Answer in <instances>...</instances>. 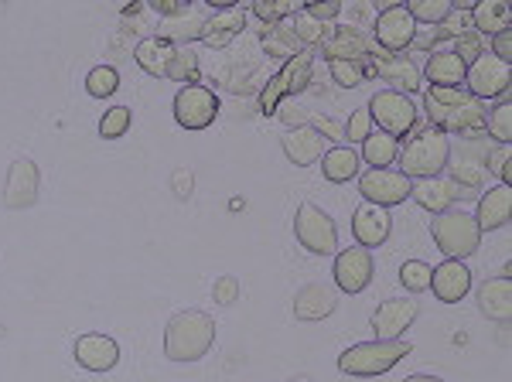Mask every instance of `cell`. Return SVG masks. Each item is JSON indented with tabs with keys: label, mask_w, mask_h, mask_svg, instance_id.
<instances>
[{
	"label": "cell",
	"mask_w": 512,
	"mask_h": 382,
	"mask_svg": "<svg viewBox=\"0 0 512 382\" xmlns=\"http://www.w3.org/2000/svg\"><path fill=\"white\" fill-rule=\"evenodd\" d=\"M424 110L427 120L434 123V130L448 134H461L468 140H478V134H485V120H489V110H485L482 99H475L468 89H437L427 86L424 89Z\"/></svg>",
	"instance_id": "6da1fadb"
},
{
	"label": "cell",
	"mask_w": 512,
	"mask_h": 382,
	"mask_svg": "<svg viewBox=\"0 0 512 382\" xmlns=\"http://www.w3.org/2000/svg\"><path fill=\"white\" fill-rule=\"evenodd\" d=\"M216 345V321L205 311H178L164 328V355L171 362H198Z\"/></svg>",
	"instance_id": "7a4b0ae2"
},
{
	"label": "cell",
	"mask_w": 512,
	"mask_h": 382,
	"mask_svg": "<svg viewBox=\"0 0 512 382\" xmlns=\"http://www.w3.org/2000/svg\"><path fill=\"white\" fill-rule=\"evenodd\" d=\"M400 171L407 174L410 181L420 178H441L444 168L451 164V140L441 134V130H420L417 137H410L407 144L400 147Z\"/></svg>",
	"instance_id": "3957f363"
},
{
	"label": "cell",
	"mask_w": 512,
	"mask_h": 382,
	"mask_svg": "<svg viewBox=\"0 0 512 382\" xmlns=\"http://www.w3.org/2000/svg\"><path fill=\"white\" fill-rule=\"evenodd\" d=\"M410 352H414V345L403 342V338L400 342H359L338 355V369H342L345 376L373 379V376H383V372L396 369Z\"/></svg>",
	"instance_id": "277c9868"
},
{
	"label": "cell",
	"mask_w": 512,
	"mask_h": 382,
	"mask_svg": "<svg viewBox=\"0 0 512 382\" xmlns=\"http://www.w3.org/2000/svg\"><path fill=\"white\" fill-rule=\"evenodd\" d=\"M431 236L448 260H468V256H475L478 246H482V229H478L475 215L454 212V209L437 215L434 226H431Z\"/></svg>",
	"instance_id": "5b68a950"
},
{
	"label": "cell",
	"mask_w": 512,
	"mask_h": 382,
	"mask_svg": "<svg viewBox=\"0 0 512 382\" xmlns=\"http://www.w3.org/2000/svg\"><path fill=\"white\" fill-rule=\"evenodd\" d=\"M311 72H315V55L301 52L294 58H287L284 69L277 72L274 79L263 82L260 89V113L263 116H274V110H280V99L284 96H301L311 82Z\"/></svg>",
	"instance_id": "8992f818"
},
{
	"label": "cell",
	"mask_w": 512,
	"mask_h": 382,
	"mask_svg": "<svg viewBox=\"0 0 512 382\" xmlns=\"http://www.w3.org/2000/svg\"><path fill=\"white\" fill-rule=\"evenodd\" d=\"M294 236H297V243L308 249V253H315V256H332L338 249L335 219L325 209L311 205V202H304L301 209L294 212Z\"/></svg>",
	"instance_id": "52a82bcc"
},
{
	"label": "cell",
	"mask_w": 512,
	"mask_h": 382,
	"mask_svg": "<svg viewBox=\"0 0 512 382\" xmlns=\"http://www.w3.org/2000/svg\"><path fill=\"white\" fill-rule=\"evenodd\" d=\"M369 116H373V127H379L383 134H390L400 140L403 134H410L417 123V103L403 93H393V89H379V93L369 99Z\"/></svg>",
	"instance_id": "ba28073f"
},
{
	"label": "cell",
	"mask_w": 512,
	"mask_h": 382,
	"mask_svg": "<svg viewBox=\"0 0 512 382\" xmlns=\"http://www.w3.org/2000/svg\"><path fill=\"white\" fill-rule=\"evenodd\" d=\"M325 62H373V58L386 55L373 38L355 24H332V35L318 48Z\"/></svg>",
	"instance_id": "9c48e42d"
},
{
	"label": "cell",
	"mask_w": 512,
	"mask_h": 382,
	"mask_svg": "<svg viewBox=\"0 0 512 382\" xmlns=\"http://www.w3.org/2000/svg\"><path fill=\"white\" fill-rule=\"evenodd\" d=\"M410 188H414V181L393 168H369L366 174H359V195L366 198L369 205H379V209H386V212H390L393 205L407 202Z\"/></svg>",
	"instance_id": "30bf717a"
},
{
	"label": "cell",
	"mask_w": 512,
	"mask_h": 382,
	"mask_svg": "<svg viewBox=\"0 0 512 382\" xmlns=\"http://www.w3.org/2000/svg\"><path fill=\"white\" fill-rule=\"evenodd\" d=\"M509 82H512V65L499 62L492 52H485L482 58H475L465 72V89L475 99H506L509 96Z\"/></svg>",
	"instance_id": "8fae6325"
},
{
	"label": "cell",
	"mask_w": 512,
	"mask_h": 382,
	"mask_svg": "<svg viewBox=\"0 0 512 382\" xmlns=\"http://www.w3.org/2000/svg\"><path fill=\"white\" fill-rule=\"evenodd\" d=\"M219 116V96L209 86L195 82V86H181L175 96V120L185 130H205L212 127Z\"/></svg>",
	"instance_id": "7c38bea8"
},
{
	"label": "cell",
	"mask_w": 512,
	"mask_h": 382,
	"mask_svg": "<svg viewBox=\"0 0 512 382\" xmlns=\"http://www.w3.org/2000/svg\"><path fill=\"white\" fill-rule=\"evenodd\" d=\"M414 38H417V24L403 4L386 7L373 24V41L386 55H403L410 45H414Z\"/></svg>",
	"instance_id": "4fadbf2b"
},
{
	"label": "cell",
	"mask_w": 512,
	"mask_h": 382,
	"mask_svg": "<svg viewBox=\"0 0 512 382\" xmlns=\"http://www.w3.org/2000/svg\"><path fill=\"white\" fill-rule=\"evenodd\" d=\"M417 314H420V301H414V297H390V301H383L373 311L369 328H373L376 342H400L403 331L417 321Z\"/></svg>",
	"instance_id": "5bb4252c"
},
{
	"label": "cell",
	"mask_w": 512,
	"mask_h": 382,
	"mask_svg": "<svg viewBox=\"0 0 512 382\" xmlns=\"http://www.w3.org/2000/svg\"><path fill=\"white\" fill-rule=\"evenodd\" d=\"M38 191H41V171L31 157H18V161L7 168V181H4V209L11 212H24L38 202Z\"/></svg>",
	"instance_id": "9a60e30c"
},
{
	"label": "cell",
	"mask_w": 512,
	"mask_h": 382,
	"mask_svg": "<svg viewBox=\"0 0 512 382\" xmlns=\"http://www.w3.org/2000/svg\"><path fill=\"white\" fill-rule=\"evenodd\" d=\"M373 273H376V263L366 246H349L335 256L332 277L342 294H362V290L373 284Z\"/></svg>",
	"instance_id": "2e32d148"
},
{
	"label": "cell",
	"mask_w": 512,
	"mask_h": 382,
	"mask_svg": "<svg viewBox=\"0 0 512 382\" xmlns=\"http://www.w3.org/2000/svg\"><path fill=\"white\" fill-rule=\"evenodd\" d=\"M373 72L383 82H390L393 93H403L410 99L424 89V76H420V65L414 62V55H379L373 58Z\"/></svg>",
	"instance_id": "e0dca14e"
},
{
	"label": "cell",
	"mask_w": 512,
	"mask_h": 382,
	"mask_svg": "<svg viewBox=\"0 0 512 382\" xmlns=\"http://www.w3.org/2000/svg\"><path fill=\"white\" fill-rule=\"evenodd\" d=\"M338 307V290L328 284H304L294 294V318L304 321V325H318V321H328Z\"/></svg>",
	"instance_id": "ac0fdd59"
},
{
	"label": "cell",
	"mask_w": 512,
	"mask_h": 382,
	"mask_svg": "<svg viewBox=\"0 0 512 382\" xmlns=\"http://www.w3.org/2000/svg\"><path fill=\"white\" fill-rule=\"evenodd\" d=\"M431 290L441 304H458L472 290V270L465 267V260H444L441 267L431 270Z\"/></svg>",
	"instance_id": "d6986e66"
},
{
	"label": "cell",
	"mask_w": 512,
	"mask_h": 382,
	"mask_svg": "<svg viewBox=\"0 0 512 382\" xmlns=\"http://www.w3.org/2000/svg\"><path fill=\"white\" fill-rule=\"evenodd\" d=\"M72 355H76V362L82 369L110 372V369H117V362H120V345L113 342L110 335H82L76 338V345H72Z\"/></svg>",
	"instance_id": "ffe728a7"
},
{
	"label": "cell",
	"mask_w": 512,
	"mask_h": 382,
	"mask_svg": "<svg viewBox=\"0 0 512 382\" xmlns=\"http://www.w3.org/2000/svg\"><path fill=\"white\" fill-rule=\"evenodd\" d=\"M393 232V219L386 209H379V205H359L352 215V236H355V246H383L386 239H390Z\"/></svg>",
	"instance_id": "44dd1931"
},
{
	"label": "cell",
	"mask_w": 512,
	"mask_h": 382,
	"mask_svg": "<svg viewBox=\"0 0 512 382\" xmlns=\"http://www.w3.org/2000/svg\"><path fill=\"white\" fill-rule=\"evenodd\" d=\"M410 198H414L424 212L444 215V212H451V205L458 202V198H468V195L448 178H420L414 181V188H410Z\"/></svg>",
	"instance_id": "7402d4cb"
},
{
	"label": "cell",
	"mask_w": 512,
	"mask_h": 382,
	"mask_svg": "<svg viewBox=\"0 0 512 382\" xmlns=\"http://www.w3.org/2000/svg\"><path fill=\"white\" fill-rule=\"evenodd\" d=\"M475 301H478L482 318H489L492 325L509 328V318H512V280L509 277H489L478 287Z\"/></svg>",
	"instance_id": "603a6c76"
},
{
	"label": "cell",
	"mask_w": 512,
	"mask_h": 382,
	"mask_svg": "<svg viewBox=\"0 0 512 382\" xmlns=\"http://www.w3.org/2000/svg\"><path fill=\"white\" fill-rule=\"evenodd\" d=\"M246 31V7H219L212 18L202 24V38L209 48H229Z\"/></svg>",
	"instance_id": "cb8c5ba5"
},
{
	"label": "cell",
	"mask_w": 512,
	"mask_h": 382,
	"mask_svg": "<svg viewBox=\"0 0 512 382\" xmlns=\"http://www.w3.org/2000/svg\"><path fill=\"white\" fill-rule=\"evenodd\" d=\"M509 219H512V188L495 185L489 191H482L478 209H475V222H478V229H482V236L495 229H506Z\"/></svg>",
	"instance_id": "d4e9b609"
},
{
	"label": "cell",
	"mask_w": 512,
	"mask_h": 382,
	"mask_svg": "<svg viewBox=\"0 0 512 382\" xmlns=\"http://www.w3.org/2000/svg\"><path fill=\"white\" fill-rule=\"evenodd\" d=\"M280 144H284L287 161L297 164V168H311V164H318L321 154H325V137H321L311 123H308V127L287 130Z\"/></svg>",
	"instance_id": "484cf974"
},
{
	"label": "cell",
	"mask_w": 512,
	"mask_h": 382,
	"mask_svg": "<svg viewBox=\"0 0 512 382\" xmlns=\"http://www.w3.org/2000/svg\"><path fill=\"white\" fill-rule=\"evenodd\" d=\"M465 72H468V65L454 52H431L424 69H420V76L437 89H461L465 86Z\"/></svg>",
	"instance_id": "4316f807"
},
{
	"label": "cell",
	"mask_w": 512,
	"mask_h": 382,
	"mask_svg": "<svg viewBox=\"0 0 512 382\" xmlns=\"http://www.w3.org/2000/svg\"><path fill=\"white\" fill-rule=\"evenodd\" d=\"M321 174H325V181H332V185H349L362 174V157L355 147H332V151L321 154Z\"/></svg>",
	"instance_id": "83f0119b"
},
{
	"label": "cell",
	"mask_w": 512,
	"mask_h": 382,
	"mask_svg": "<svg viewBox=\"0 0 512 382\" xmlns=\"http://www.w3.org/2000/svg\"><path fill=\"white\" fill-rule=\"evenodd\" d=\"M175 52H178V48L171 45V41L151 35V38H140L137 41L134 58H137V65L147 72V76L164 79V76H168V65H171V58H175Z\"/></svg>",
	"instance_id": "f1b7e54d"
},
{
	"label": "cell",
	"mask_w": 512,
	"mask_h": 382,
	"mask_svg": "<svg viewBox=\"0 0 512 382\" xmlns=\"http://www.w3.org/2000/svg\"><path fill=\"white\" fill-rule=\"evenodd\" d=\"M468 18H472V31H478L482 38H492L512 28V7L506 0H482L468 11Z\"/></svg>",
	"instance_id": "f546056e"
},
{
	"label": "cell",
	"mask_w": 512,
	"mask_h": 382,
	"mask_svg": "<svg viewBox=\"0 0 512 382\" xmlns=\"http://www.w3.org/2000/svg\"><path fill=\"white\" fill-rule=\"evenodd\" d=\"M202 24H205V18L195 11L192 4H188L185 11L175 14V18H164V21H161L158 38L171 41V45H175V48H181V45H188V41L202 38Z\"/></svg>",
	"instance_id": "4dcf8cb0"
},
{
	"label": "cell",
	"mask_w": 512,
	"mask_h": 382,
	"mask_svg": "<svg viewBox=\"0 0 512 382\" xmlns=\"http://www.w3.org/2000/svg\"><path fill=\"white\" fill-rule=\"evenodd\" d=\"M359 157L362 164H373V168H390V164H396V157H400V140L383 134V130H373L359 144Z\"/></svg>",
	"instance_id": "1f68e13d"
},
{
	"label": "cell",
	"mask_w": 512,
	"mask_h": 382,
	"mask_svg": "<svg viewBox=\"0 0 512 382\" xmlns=\"http://www.w3.org/2000/svg\"><path fill=\"white\" fill-rule=\"evenodd\" d=\"M260 45H263V52L267 55H274V58H294V55H301L304 48H301V41H297L294 35V24H267V28L260 31Z\"/></svg>",
	"instance_id": "d6a6232c"
},
{
	"label": "cell",
	"mask_w": 512,
	"mask_h": 382,
	"mask_svg": "<svg viewBox=\"0 0 512 382\" xmlns=\"http://www.w3.org/2000/svg\"><path fill=\"white\" fill-rule=\"evenodd\" d=\"M328 72L342 89H359L366 79H373V62H328Z\"/></svg>",
	"instance_id": "836d02e7"
},
{
	"label": "cell",
	"mask_w": 512,
	"mask_h": 382,
	"mask_svg": "<svg viewBox=\"0 0 512 382\" xmlns=\"http://www.w3.org/2000/svg\"><path fill=\"white\" fill-rule=\"evenodd\" d=\"M403 7H407L414 24H441L454 11V0H410Z\"/></svg>",
	"instance_id": "e575fe53"
},
{
	"label": "cell",
	"mask_w": 512,
	"mask_h": 382,
	"mask_svg": "<svg viewBox=\"0 0 512 382\" xmlns=\"http://www.w3.org/2000/svg\"><path fill=\"white\" fill-rule=\"evenodd\" d=\"M444 171H451L448 181H454L465 195H472V191L482 188V181H485V168L478 161H472V157H461L458 164H448Z\"/></svg>",
	"instance_id": "d590c367"
},
{
	"label": "cell",
	"mask_w": 512,
	"mask_h": 382,
	"mask_svg": "<svg viewBox=\"0 0 512 382\" xmlns=\"http://www.w3.org/2000/svg\"><path fill=\"white\" fill-rule=\"evenodd\" d=\"M120 89V72L113 65H96L86 76V93L93 99H110Z\"/></svg>",
	"instance_id": "8d00e7d4"
},
{
	"label": "cell",
	"mask_w": 512,
	"mask_h": 382,
	"mask_svg": "<svg viewBox=\"0 0 512 382\" xmlns=\"http://www.w3.org/2000/svg\"><path fill=\"white\" fill-rule=\"evenodd\" d=\"M246 14L260 18V21H263V28H267V24H284L287 18L301 14V4H291V0H274V4H267V0H260V4H253Z\"/></svg>",
	"instance_id": "74e56055"
},
{
	"label": "cell",
	"mask_w": 512,
	"mask_h": 382,
	"mask_svg": "<svg viewBox=\"0 0 512 382\" xmlns=\"http://www.w3.org/2000/svg\"><path fill=\"white\" fill-rule=\"evenodd\" d=\"M130 123H134V113H130V106H113V110H106L103 120H99V137H103V140L127 137Z\"/></svg>",
	"instance_id": "f35d334b"
},
{
	"label": "cell",
	"mask_w": 512,
	"mask_h": 382,
	"mask_svg": "<svg viewBox=\"0 0 512 382\" xmlns=\"http://www.w3.org/2000/svg\"><path fill=\"white\" fill-rule=\"evenodd\" d=\"M294 35H297V41H301L304 52H311V48H321V45H325V38L332 35V24H318V21L304 18V14H297Z\"/></svg>",
	"instance_id": "ab89813d"
},
{
	"label": "cell",
	"mask_w": 512,
	"mask_h": 382,
	"mask_svg": "<svg viewBox=\"0 0 512 382\" xmlns=\"http://www.w3.org/2000/svg\"><path fill=\"white\" fill-rule=\"evenodd\" d=\"M431 270L424 260H407L400 267V284L410 290V294H424V290H431Z\"/></svg>",
	"instance_id": "60d3db41"
},
{
	"label": "cell",
	"mask_w": 512,
	"mask_h": 382,
	"mask_svg": "<svg viewBox=\"0 0 512 382\" xmlns=\"http://www.w3.org/2000/svg\"><path fill=\"white\" fill-rule=\"evenodd\" d=\"M485 134H489L495 144H512V106L499 103L485 120Z\"/></svg>",
	"instance_id": "b9f144b4"
},
{
	"label": "cell",
	"mask_w": 512,
	"mask_h": 382,
	"mask_svg": "<svg viewBox=\"0 0 512 382\" xmlns=\"http://www.w3.org/2000/svg\"><path fill=\"white\" fill-rule=\"evenodd\" d=\"M168 79L195 86L198 82V55L192 52V48H178L175 58H171V65H168Z\"/></svg>",
	"instance_id": "7bdbcfd3"
},
{
	"label": "cell",
	"mask_w": 512,
	"mask_h": 382,
	"mask_svg": "<svg viewBox=\"0 0 512 382\" xmlns=\"http://www.w3.org/2000/svg\"><path fill=\"white\" fill-rule=\"evenodd\" d=\"M465 31H472V18H468V7L454 4V11L441 24H437L434 35L437 38H454V41H458L461 35H465Z\"/></svg>",
	"instance_id": "ee69618b"
},
{
	"label": "cell",
	"mask_w": 512,
	"mask_h": 382,
	"mask_svg": "<svg viewBox=\"0 0 512 382\" xmlns=\"http://www.w3.org/2000/svg\"><path fill=\"white\" fill-rule=\"evenodd\" d=\"M451 52L458 55L465 65H472L475 58H482L485 52H489V41H485L482 35H478V31H465V35H461L458 41H454Z\"/></svg>",
	"instance_id": "f6af8a7d"
},
{
	"label": "cell",
	"mask_w": 512,
	"mask_h": 382,
	"mask_svg": "<svg viewBox=\"0 0 512 382\" xmlns=\"http://www.w3.org/2000/svg\"><path fill=\"white\" fill-rule=\"evenodd\" d=\"M342 130H345V140H349V144H362V140L373 134V116H369V110H355Z\"/></svg>",
	"instance_id": "bcb514c9"
},
{
	"label": "cell",
	"mask_w": 512,
	"mask_h": 382,
	"mask_svg": "<svg viewBox=\"0 0 512 382\" xmlns=\"http://www.w3.org/2000/svg\"><path fill=\"white\" fill-rule=\"evenodd\" d=\"M301 14H304V18H311V21H318V24H332L338 14H342V4H338V0H325V4H304Z\"/></svg>",
	"instance_id": "7dc6e473"
},
{
	"label": "cell",
	"mask_w": 512,
	"mask_h": 382,
	"mask_svg": "<svg viewBox=\"0 0 512 382\" xmlns=\"http://www.w3.org/2000/svg\"><path fill=\"white\" fill-rule=\"evenodd\" d=\"M212 294H216L219 304H236L239 301V280L236 277H219L216 287H212Z\"/></svg>",
	"instance_id": "c3c4849f"
},
{
	"label": "cell",
	"mask_w": 512,
	"mask_h": 382,
	"mask_svg": "<svg viewBox=\"0 0 512 382\" xmlns=\"http://www.w3.org/2000/svg\"><path fill=\"white\" fill-rule=\"evenodd\" d=\"M489 52H492L495 58H499V62L512 65V28H509V31H499V35H492Z\"/></svg>",
	"instance_id": "681fc988"
},
{
	"label": "cell",
	"mask_w": 512,
	"mask_h": 382,
	"mask_svg": "<svg viewBox=\"0 0 512 382\" xmlns=\"http://www.w3.org/2000/svg\"><path fill=\"white\" fill-rule=\"evenodd\" d=\"M171 185H175L178 198H188V191L195 188V178H192V171H188V168H178L175 174H171Z\"/></svg>",
	"instance_id": "f907efd6"
},
{
	"label": "cell",
	"mask_w": 512,
	"mask_h": 382,
	"mask_svg": "<svg viewBox=\"0 0 512 382\" xmlns=\"http://www.w3.org/2000/svg\"><path fill=\"white\" fill-rule=\"evenodd\" d=\"M151 7L161 14V21H164V18H175V14H181L188 4H178V0H151Z\"/></svg>",
	"instance_id": "816d5d0a"
},
{
	"label": "cell",
	"mask_w": 512,
	"mask_h": 382,
	"mask_svg": "<svg viewBox=\"0 0 512 382\" xmlns=\"http://www.w3.org/2000/svg\"><path fill=\"white\" fill-rule=\"evenodd\" d=\"M403 382H444V379H437V376H424V372H417V376H407Z\"/></svg>",
	"instance_id": "f5cc1de1"
},
{
	"label": "cell",
	"mask_w": 512,
	"mask_h": 382,
	"mask_svg": "<svg viewBox=\"0 0 512 382\" xmlns=\"http://www.w3.org/2000/svg\"><path fill=\"white\" fill-rule=\"evenodd\" d=\"M294 382H311V379H308V376H297Z\"/></svg>",
	"instance_id": "db71d44e"
}]
</instances>
